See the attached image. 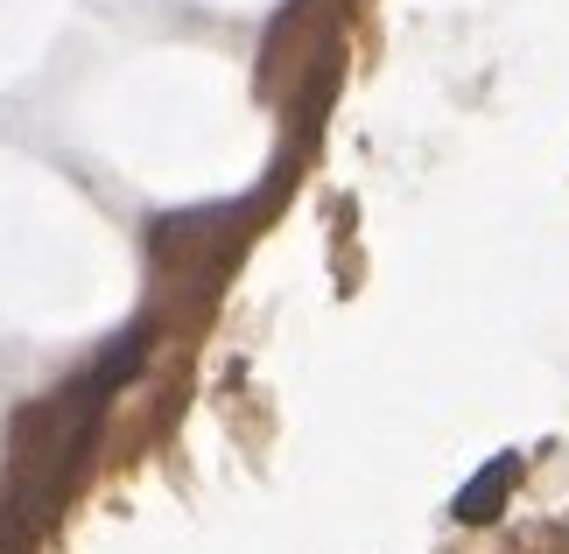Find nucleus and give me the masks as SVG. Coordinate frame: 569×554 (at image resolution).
Segmentation results:
<instances>
[{"label": "nucleus", "instance_id": "nucleus-1", "mask_svg": "<svg viewBox=\"0 0 569 554\" xmlns=\"http://www.w3.org/2000/svg\"><path fill=\"white\" fill-rule=\"evenodd\" d=\"M513 477H520V463H513V456H492L486 471H478V477L465 484V492H457V505H450V513L465 520V526H486V520L499 513V498L513 492Z\"/></svg>", "mask_w": 569, "mask_h": 554}]
</instances>
